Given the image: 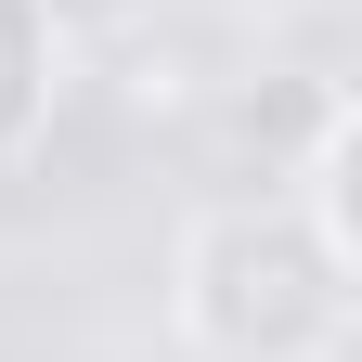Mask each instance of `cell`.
Here are the masks:
<instances>
[{"instance_id":"7a4b0ae2","label":"cell","mask_w":362,"mask_h":362,"mask_svg":"<svg viewBox=\"0 0 362 362\" xmlns=\"http://www.w3.org/2000/svg\"><path fill=\"white\" fill-rule=\"evenodd\" d=\"M52 78H65V26H52V0H0V168L52 129Z\"/></svg>"},{"instance_id":"6da1fadb","label":"cell","mask_w":362,"mask_h":362,"mask_svg":"<svg viewBox=\"0 0 362 362\" xmlns=\"http://www.w3.org/2000/svg\"><path fill=\"white\" fill-rule=\"evenodd\" d=\"M168 324L194 362H337L349 349V220L310 194H220L168 246Z\"/></svg>"}]
</instances>
